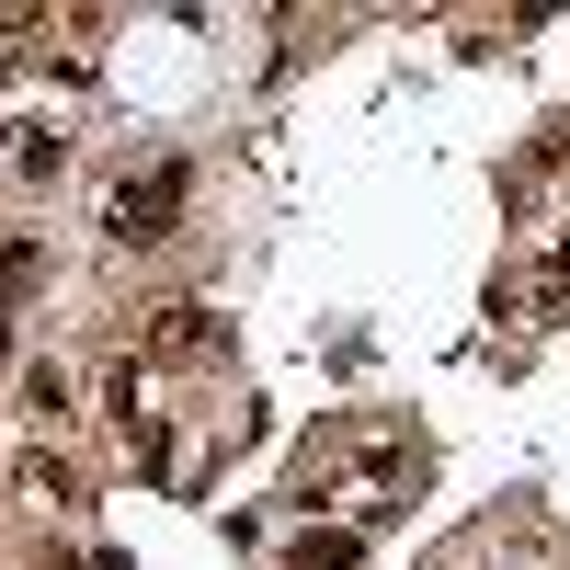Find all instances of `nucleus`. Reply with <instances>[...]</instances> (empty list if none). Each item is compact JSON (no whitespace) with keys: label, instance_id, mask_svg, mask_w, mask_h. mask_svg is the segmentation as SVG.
<instances>
[{"label":"nucleus","instance_id":"obj_1","mask_svg":"<svg viewBox=\"0 0 570 570\" xmlns=\"http://www.w3.org/2000/svg\"><path fill=\"white\" fill-rule=\"evenodd\" d=\"M171 206H183V171H149L115 195V240H171Z\"/></svg>","mask_w":570,"mask_h":570},{"label":"nucleus","instance_id":"obj_2","mask_svg":"<svg viewBox=\"0 0 570 570\" xmlns=\"http://www.w3.org/2000/svg\"><path fill=\"white\" fill-rule=\"evenodd\" d=\"M206 343H217V331H206V308H160V354H171V365H195Z\"/></svg>","mask_w":570,"mask_h":570}]
</instances>
